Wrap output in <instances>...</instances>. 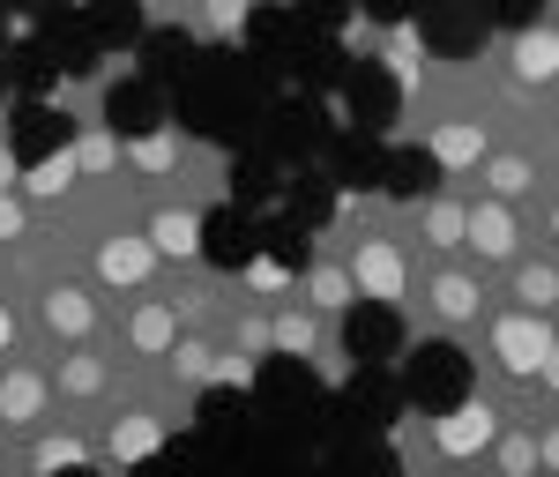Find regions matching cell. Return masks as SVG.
Returning a JSON list of instances; mask_svg holds the SVG:
<instances>
[{
    "instance_id": "obj_1",
    "label": "cell",
    "mask_w": 559,
    "mask_h": 477,
    "mask_svg": "<svg viewBox=\"0 0 559 477\" xmlns=\"http://www.w3.org/2000/svg\"><path fill=\"white\" fill-rule=\"evenodd\" d=\"M403 395L432 418H448L455 403H471V358L455 344H418L403 358Z\"/></svg>"
},
{
    "instance_id": "obj_2",
    "label": "cell",
    "mask_w": 559,
    "mask_h": 477,
    "mask_svg": "<svg viewBox=\"0 0 559 477\" xmlns=\"http://www.w3.org/2000/svg\"><path fill=\"white\" fill-rule=\"evenodd\" d=\"M194 254L210 261V269H254L261 261V224L231 202V210H210V217L194 224Z\"/></svg>"
},
{
    "instance_id": "obj_3",
    "label": "cell",
    "mask_w": 559,
    "mask_h": 477,
    "mask_svg": "<svg viewBox=\"0 0 559 477\" xmlns=\"http://www.w3.org/2000/svg\"><path fill=\"white\" fill-rule=\"evenodd\" d=\"M8 142H15V165L45 172V165H60V157H68V112H52L45 97H23V105H15V120H8Z\"/></svg>"
},
{
    "instance_id": "obj_4",
    "label": "cell",
    "mask_w": 559,
    "mask_h": 477,
    "mask_svg": "<svg viewBox=\"0 0 559 477\" xmlns=\"http://www.w3.org/2000/svg\"><path fill=\"white\" fill-rule=\"evenodd\" d=\"M261 403H269V410H284L292 426H299V418H306V426H313V418H329V389L306 373L299 358H269V366H261Z\"/></svg>"
},
{
    "instance_id": "obj_5",
    "label": "cell",
    "mask_w": 559,
    "mask_h": 477,
    "mask_svg": "<svg viewBox=\"0 0 559 477\" xmlns=\"http://www.w3.org/2000/svg\"><path fill=\"white\" fill-rule=\"evenodd\" d=\"M485 8L477 0H418V31H426V45L440 52V60H455V52H477V38H485Z\"/></svg>"
},
{
    "instance_id": "obj_6",
    "label": "cell",
    "mask_w": 559,
    "mask_h": 477,
    "mask_svg": "<svg viewBox=\"0 0 559 477\" xmlns=\"http://www.w3.org/2000/svg\"><path fill=\"white\" fill-rule=\"evenodd\" d=\"M344 350L358 358V366H388L395 350H403V321H395V306L381 299H358L344 313Z\"/></svg>"
},
{
    "instance_id": "obj_7",
    "label": "cell",
    "mask_w": 559,
    "mask_h": 477,
    "mask_svg": "<svg viewBox=\"0 0 559 477\" xmlns=\"http://www.w3.org/2000/svg\"><path fill=\"white\" fill-rule=\"evenodd\" d=\"M344 105H350V120L366 134H381L388 120H395V75H388L381 60H358V68H344Z\"/></svg>"
},
{
    "instance_id": "obj_8",
    "label": "cell",
    "mask_w": 559,
    "mask_h": 477,
    "mask_svg": "<svg viewBox=\"0 0 559 477\" xmlns=\"http://www.w3.org/2000/svg\"><path fill=\"white\" fill-rule=\"evenodd\" d=\"M105 120H112V134H128V142H150V134L165 128V97H157L150 75L142 83H120L105 97Z\"/></svg>"
},
{
    "instance_id": "obj_9",
    "label": "cell",
    "mask_w": 559,
    "mask_h": 477,
    "mask_svg": "<svg viewBox=\"0 0 559 477\" xmlns=\"http://www.w3.org/2000/svg\"><path fill=\"white\" fill-rule=\"evenodd\" d=\"M284 68H292L306 90H336L344 83V45H336V31H299L292 52H284Z\"/></svg>"
},
{
    "instance_id": "obj_10",
    "label": "cell",
    "mask_w": 559,
    "mask_h": 477,
    "mask_svg": "<svg viewBox=\"0 0 559 477\" xmlns=\"http://www.w3.org/2000/svg\"><path fill=\"white\" fill-rule=\"evenodd\" d=\"M45 38L60 45V68H68V75H90L97 52H105L97 31H90V15H68V8H45Z\"/></svg>"
},
{
    "instance_id": "obj_11",
    "label": "cell",
    "mask_w": 559,
    "mask_h": 477,
    "mask_svg": "<svg viewBox=\"0 0 559 477\" xmlns=\"http://www.w3.org/2000/svg\"><path fill=\"white\" fill-rule=\"evenodd\" d=\"M440 150H388V172H381V187L395 194V202H418V194H432L440 187Z\"/></svg>"
},
{
    "instance_id": "obj_12",
    "label": "cell",
    "mask_w": 559,
    "mask_h": 477,
    "mask_svg": "<svg viewBox=\"0 0 559 477\" xmlns=\"http://www.w3.org/2000/svg\"><path fill=\"white\" fill-rule=\"evenodd\" d=\"M269 120H276V128H269V142H276V157H306V150H321V105H313V97H306V105H276V112H269Z\"/></svg>"
},
{
    "instance_id": "obj_13",
    "label": "cell",
    "mask_w": 559,
    "mask_h": 477,
    "mask_svg": "<svg viewBox=\"0 0 559 477\" xmlns=\"http://www.w3.org/2000/svg\"><path fill=\"white\" fill-rule=\"evenodd\" d=\"M284 217L306 224V231H321V224L336 217V179L329 172H299L292 187H284Z\"/></svg>"
},
{
    "instance_id": "obj_14",
    "label": "cell",
    "mask_w": 559,
    "mask_h": 477,
    "mask_svg": "<svg viewBox=\"0 0 559 477\" xmlns=\"http://www.w3.org/2000/svg\"><path fill=\"white\" fill-rule=\"evenodd\" d=\"M381 172H388V150H381V134H344V150H336V187H381Z\"/></svg>"
},
{
    "instance_id": "obj_15",
    "label": "cell",
    "mask_w": 559,
    "mask_h": 477,
    "mask_svg": "<svg viewBox=\"0 0 559 477\" xmlns=\"http://www.w3.org/2000/svg\"><path fill=\"white\" fill-rule=\"evenodd\" d=\"M142 68H150V83L194 75V38L187 31H142Z\"/></svg>"
},
{
    "instance_id": "obj_16",
    "label": "cell",
    "mask_w": 559,
    "mask_h": 477,
    "mask_svg": "<svg viewBox=\"0 0 559 477\" xmlns=\"http://www.w3.org/2000/svg\"><path fill=\"white\" fill-rule=\"evenodd\" d=\"M247 38H254V60H284L292 38H299V15L292 8H254L247 15Z\"/></svg>"
},
{
    "instance_id": "obj_17",
    "label": "cell",
    "mask_w": 559,
    "mask_h": 477,
    "mask_svg": "<svg viewBox=\"0 0 559 477\" xmlns=\"http://www.w3.org/2000/svg\"><path fill=\"white\" fill-rule=\"evenodd\" d=\"M97 45H142V0H90Z\"/></svg>"
},
{
    "instance_id": "obj_18",
    "label": "cell",
    "mask_w": 559,
    "mask_h": 477,
    "mask_svg": "<svg viewBox=\"0 0 559 477\" xmlns=\"http://www.w3.org/2000/svg\"><path fill=\"white\" fill-rule=\"evenodd\" d=\"M261 261L269 269H306V224H292V217L261 224Z\"/></svg>"
},
{
    "instance_id": "obj_19",
    "label": "cell",
    "mask_w": 559,
    "mask_h": 477,
    "mask_svg": "<svg viewBox=\"0 0 559 477\" xmlns=\"http://www.w3.org/2000/svg\"><path fill=\"white\" fill-rule=\"evenodd\" d=\"M8 60H15V83L31 90V97H45V90H52V75H60V60H52L45 45H15Z\"/></svg>"
},
{
    "instance_id": "obj_20",
    "label": "cell",
    "mask_w": 559,
    "mask_h": 477,
    "mask_svg": "<svg viewBox=\"0 0 559 477\" xmlns=\"http://www.w3.org/2000/svg\"><path fill=\"white\" fill-rule=\"evenodd\" d=\"M500 350H508V366H515V373H530V366L545 358V336H537L530 321H508V329H500Z\"/></svg>"
},
{
    "instance_id": "obj_21",
    "label": "cell",
    "mask_w": 559,
    "mask_h": 477,
    "mask_svg": "<svg viewBox=\"0 0 559 477\" xmlns=\"http://www.w3.org/2000/svg\"><path fill=\"white\" fill-rule=\"evenodd\" d=\"M485 433H492V426H485V410H471V403H455V410H448V448H455V455H471Z\"/></svg>"
},
{
    "instance_id": "obj_22",
    "label": "cell",
    "mask_w": 559,
    "mask_h": 477,
    "mask_svg": "<svg viewBox=\"0 0 559 477\" xmlns=\"http://www.w3.org/2000/svg\"><path fill=\"white\" fill-rule=\"evenodd\" d=\"M292 15H299V31H344L350 0H292Z\"/></svg>"
},
{
    "instance_id": "obj_23",
    "label": "cell",
    "mask_w": 559,
    "mask_h": 477,
    "mask_svg": "<svg viewBox=\"0 0 559 477\" xmlns=\"http://www.w3.org/2000/svg\"><path fill=\"white\" fill-rule=\"evenodd\" d=\"M269 194H276L269 157H247V165H239V210H254V202H269Z\"/></svg>"
},
{
    "instance_id": "obj_24",
    "label": "cell",
    "mask_w": 559,
    "mask_h": 477,
    "mask_svg": "<svg viewBox=\"0 0 559 477\" xmlns=\"http://www.w3.org/2000/svg\"><path fill=\"white\" fill-rule=\"evenodd\" d=\"M194 410H202V426H210V433H224V426H231L247 403H239V389H210L202 403H194Z\"/></svg>"
},
{
    "instance_id": "obj_25",
    "label": "cell",
    "mask_w": 559,
    "mask_h": 477,
    "mask_svg": "<svg viewBox=\"0 0 559 477\" xmlns=\"http://www.w3.org/2000/svg\"><path fill=\"white\" fill-rule=\"evenodd\" d=\"M485 15H492L500 31H537V15H545V0H492Z\"/></svg>"
},
{
    "instance_id": "obj_26",
    "label": "cell",
    "mask_w": 559,
    "mask_h": 477,
    "mask_svg": "<svg viewBox=\"0 0 559 477\" xmlns=\"http://www.w3.org/2000/svg\"><path fill=\"white\" fill-rule=\"evenodd\" d=\"M471 231H477V247H485V254H508V217H500V210H485Z\"/></svg>"
},
{
    "instance_id": "obj_27",
    "label": "cell",
    "mask_w": 559,
    "mask_h": 477,
    "mask_svg": "<svg viewBox=\"0 0 559 477\" xmlns=\"http://www.w3.org/2000/svg\"><path fill=\"white\" fill-rule=\"evenodd\" d=\"M358 8H366L373 23H411V15H418V0H358Z\"/></svg>"
},
{
    "instance_id": "obj_28",
    "label": "cell",
    "mask_w": 559,
    "mask_h": 477,
    "mask_svg": "<svg viewBox=\"0 0 559 477\" xmlns=\"http://www.w3.org/2000/svg\"><path fill=\"white\" fill-rule=\"evenodd\" d=\"M157 247H179V254H187V247H194V224L187 217H157Z\"/></svg>"
},
{
    "instance_id": "obj_29",
    "label": "cell",
    "mask_w": 559,
    "mask_h": 477,
    "mask_svg": "<svg viewBox=\"0 0 559 477\" xmlns=\"http://www.w3.org/2000/svg\"><path fill=\"white\" fill-rule=\"evenodd\" d=\"M552 60H559L552 45H537V38L522 45V75H552Z\"/></svg>"
},
{
    "instance_id": "obj_30",
    "label": "cell",
    "mask_w": 559,
    "mask_h": 477,
    "mask_svg": "<svg viewBox=\"0 0 559 477\" xmlns=\"http://www.w3.org/2000/svg\"><path fill=\"white\" fill-rule=\"evenodd\" d=\"M150 448H157V440H150V426H128V433H120V455H150Z\"/></svg>"
},
{
    "instance_id": "obj_31",
    "label": "cell",
    "mask_w": 559,
    "mask_h": 477,
    "mask_svg": "<svg viewBox=\"0 0 559 477\" xmlns=\"http://www.w3.org/2000/svg\"><path fill=\"white\" fill-rule=\"evenodd\" d=\"M522 299H530V306H552V276H522Z\"/></svg>"
},
{
    "instance_id": "obj_32",
    "label": "cell",
    "mask_w": 559,
    "mask_h": 477,
    "mask_svg": "<svg viewBox=\"0 0 559 477\" xmlns=\"http://www.w3.org/2000/svg\"><path fill=\"white\" fill-rule=\"evenodd\" d=\"M366 276H373V284L388 291V284H395V261H388V254H366Z\"/></svg>"
},
{
    "instance_id": "obj_33",
    "label": "cell",
    "mask_w": 559,
    "mask_h": 477,
    "mask_svg": "<svg viewBox=\"0 0 559 477\" xmlns=\"http://www.w3.org/2000/svg\"><path fill=\"white\" fill-rule=\"evenodd\" d=\"M0 8H38V0H0Z\"/></svg>"
},
{
    "instance_id": "obj_34",
    "label": "cell",
    "mask_w": 559,
    "mask_h": 477,
    "mask_svg": "<svg viewBox=\"0 0 559 477\" xmlns=\"http://www.w3.org/2000/svg\"><path fill=\"white\" fill-rule=\"evenodd\" d=\"M0 336H8V321H0Z\"/></svg>"
},
{
    "instance_id": "obj_35",
    "label": "cell",
    "mask_w": 559,
    "mask_h": 477,
    "mask_svg": "<svg viewBox=\"0 0 559 477\" xmlns=\"http://www.w3.org/2000/svg\"><path fill=\"white\" fill-rule=\"evenodd\" d=\"M0 15H8V8H0Z\"/></svg>"
}]
</instances>
